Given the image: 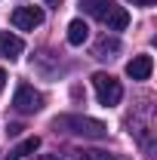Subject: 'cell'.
<instances>
[{
    "instance_id": "14",
    "label": "cell",
    "mask_w": 157,
    "mask_h": 160,
    "mask_svg": "<svg viewBox=\"0 0 157 160\" xmlns=\"http://www.w3.org/2000/svg\"><path fill=\"white\" fill-rule=\"evenodd\" d=\"M129 3H133V6H151L154 0H129Z\"/></svg>"
},
{
    "instance_id": "15",
    "label": "cell",
    "mask_w": 157,
    "mask_h": 160,
    "mask_svg": "<svg viewBox=\"0 0 157 160\" xmlns=\"http://www.w3.org/2000/svg\"><path fill=\"white\" fill-rule=\"evenodd\" d=\"M37 160H62V157H59V154H40Z\"/></svg>"
},
{
    "instance_id": "3",
    "label": "cell",
    "mask_w": 157,
    "mask_h": 160,
    "mask_svg": "<svg viewBox=\"0 0 157 160\" xmlns=\"http://www.w3.org/2000/svg\"><path fill=\"white\" fill-rule=\"evenodd\" d=\"M13 108H16L19 114H37L40 108H43V96H40L34 86L19 83V86H16V96H13Z\"/></svg>"
},
{
    "instance_id": "12",
    "label": "cell",
    "mask_w": 157,
    "mask_h": 160,
    "mask_svg": "<svg viewBox=\"0 0 157 160\" xmlns=\"http://www.w3.org/2000/svg\"><path fill=\"white\" fill-rule=\"evenodd\" d=\"M77 160H114L105 151H77Z\"/></svg>"
},
{
    "instance_id": "13",
    "label": "cell",
    "mask_w": 157,
    "mask_h": 160,
    "mask_svg": "<svg viewBox=\"0 0 157 160\" xmlns=\"http://www.w3.org/2000/svg\"><path fill=\"white\" fill-rule=\"evenodd\" d=\"M22 129H25L22 123H9V126H6V136H22Z\"/></svg>"
},
{
    "instance_id": "8",
    "label": "cell",
    "mask_w": 157,
    "mask_h": 160,
    "mask_svg": "<svg viewBox=\"0 0 157 160\" xmlns=\"http://www.w3.org/2000/svg\"><path fill=\"white\" fill-rule=\"evenodd\" d=\"M86 37H89V25H86L83 19L68 22V43H71V46H83Z\"/></svg>"
},
{
    "instance_id": "7",
    "label": "cell",
    "mask_w": 157,
    "mask_h": 160,
    "mask_svg": "<svg viewBox=\"0 0 157 160\" xmlns=\"http://www.w3.org/2000/svg\"><path fill=\"white\" fill-rule=\"evenodd\" d=\"M105 25H108V31H123L126 25H129V12L123 9V6H111L108 9V16H105Z\"/></svg>"
},
{
    "instance_id": "11",
    "label": "cell",
    "mask_w": 157,
    "mask_h": 160,
    "mask_svg": "<svg viewBox=\"0 0 157 160\" xmlns=\"http://www.w3.org/2000/svg\"><path fill=\"white\" fill-rule=\"evenodd\" d=\"M114 52H120V40L117 37H105L96 43V59H114Z\"/></svg>"
},
{
    "instance_id": "4",
    "label": "cell",
    "mask_w": 157,
    "mask_h": 160,
    "mask_svg": "<svg viewBox=\"0 0 157 160\" xmlns=\"http://www.w3.org/2000/svg\"><path fill=\"white\" fill-rule=\"evenodd\" d=\"M13 25L19 31H34L43 25V9L40 6H16L13 9Z\"/></svg>"
},
{
    "instance_id": "1",
    "label": "cell",
    "mask_w": 157,
    "mask_h": 160,
    "mask_svg": "<svg viewBox=\"0 0 157 160\" xmlns=\"http://www.w3.org/2000/svg\"><path fill=\"white\" fill-rule=\"evenodd\" d=\"M68 129L74 136H83V139H105L108 136V126L96 117H77V114H65V117H56V129Z\"/></svg>"
},
{
    "instance_id": "2",
    "label": "cell",
    "mask_w": 157,
    "mask_h": 160,
    "mask_svg": "<svg viewBox=\"0 0 157 160\" xmlns=\"http://www.w3.org/2000/svg\"><path fill=\"white\" fill-rule=\"evenodd\" d=\"M93 86H96V96H99V102H102L105 108L120 105V99H123L120 80H114L111 74H105V71H96V74H93Z\"/></svg>"
},
{
    "instance_id": "5",
    "label": "cell",
    "mask_w": 157,
    "mask_h": 160,
    "mask_svg": "<svg viewBox=\"0 0 157 160\" xmlns=\"http://www.w3.org/2000/svg\"><path fill=\"white\" fill-rule=\"evenodd\" d=\"M151 71H154L151 56H133V62H126V77H133V80H148Z\"/></svg>"
},
{
    "instance_id": "9",
    "label": "cell",
    "mask_w": 157,
    "mask_h": 160,
    "mask_svg": "<svg viewBox=\"0 0 157 160\" xmlns=\"http://www.w3.org/2000/svg\"><path fill=\"white\" fill-rule=\"evenodd\" d=\"M80 6H83V12H86V16H93V19H105V16H108V9L114 6V0H83Z\"/></svg>"
},
{
    "instance_id": "17",
    "label": "cell",
    "mask_w": 157,
    "mask_h": 160,
    "mask_svg": "<svg viewBox=\"0 0 157 160\" xmlns=\"http://www.w3.org/2000/svg\"><path fill=\"white\" fill-rule=\"evenodd\" d=\"M62 0H46V6H59Z\"/></svg>"
},
{
    "instance_id": "16",
    "label": "cell",
    "mask_w": 157,
    "mask_h": 160,
    "mask_svg": "<svg viewBox=\"0 0 157 160\" xmlns=\"http://www.w3.org/2000/svg\"><path fill=\"white\" fill-rule=\"evenodd\" d=\"M6 86V71H0V89Z\"/></svg>"
},
{
    "instance_id": "6",
    "label": "cell",
    "mask_w": 157,
    "mask_h": 160,
    "mask_svg": "<svg viewBox=\"0 0 157 160\" xmlns=\"http://www.w3.org/2000/svg\"><path fill=\"white\" fill-rule=\"evenodd\" d=\"M25 52V43H22V37H16V34H9V31H0V56L9 62H16Z\"/></svg>"
},
{
    "instance_id": "10",
    "label": "cell",
    "mask_w": 157,
    "mask_h": 160,
    "mask_svg": "<svg viewBox=\"0 0 157 160\" xmlns=\"http://www.w3.org/2000/svg\"><path fill=\"white\" fill-rule=\"evenodd\" d=\"M37 148H40V139H37V136H31V139L22 142L19 148H13V151L6 154V160H22V157H28V154H34Z\"/></svg>"
}]
</instances>
